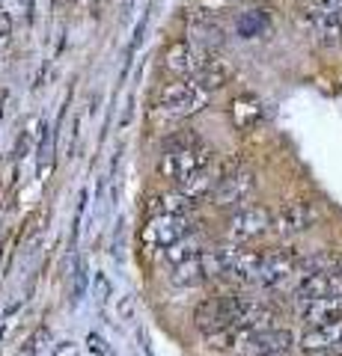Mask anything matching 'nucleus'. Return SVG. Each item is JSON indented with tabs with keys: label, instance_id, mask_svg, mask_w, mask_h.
Listing matches in <instances>:
<instances>
[{
	"label": "nucleus",
	"instance_id": "nucleus-2",
	"mask_svg": "<svg viewBox=\"0 0 342 356\" xmlns=\"http://www.w3.org/2000/svg\"><path fill=\"white\" fill-rule=\"evenodd\" d=\"M191 232L194 226L187 217L158 214V217H149V222L140 229V243H143V250L158 252V250H170L176 243H182Z\"/></svg>",
	"mask_w": 342,
	"mask_h": 356
},
{
	"label": "nucleus",
	"instance_id": "nucleus-22",
	"mask_svg": "<svg viewBox=\"0 0 342 356\" xmlns=\"http://www.w3.org/2000/svg\"><path fill=\"white\" fill-rule=\"evenodd\" d=\"M84 344H86V350H90V356H116L114 344H110L102 332H86Z\"/></svg>",
	"mask_w": 342,
	"mask_h": 356
},
{
	"label": "nucleus",
	"instance_id": "nucleus-4",
	"mask_svg": "<svg viewBox=\"0 0 342 356\" xmlns=\"http://www.w3.org/2000/svg\"><path fill=\"white\" fill-rule=\"evenodd\" d=\"M292 332L283 327H265V330H238L235 348L241 356H283L292 348Z\"/></svg>",
	"mask_w": 342,
	"mask_h": 356
},
{
	"label": "nucleus",
	"instance_id": "nucleus-11",
	"mask_svg": "<svg viewBox=\"0 0 342 356\" xmlns=\"http://www.w3.org/2000/svg\"><path fill=\"white\" fill-rule=\"evenodd\" d=\"M301 348L304 350H334L342 353V321H330L322 327H310L301 336Z\"/></svg>",
	"mask_w": 342,
	"mask_h": 356
},
{
	"label": "nucleus",
	"instance_id": "nucleus-19",
	"mask_svg": "<svg viewBox=\"0 0 342 356\" xmlns=\"http://www.w3.org/2000/svg\"><path fill=\"white\" fill-rule=\"evenodd\" d=\"M39 131H42V119L30 116L24 131H21V137L15 140V161H24L30 149H36V140H39Z\"/></svg>",
	"mask_w": 342,
	"mask_h": 356
},
{
	"label": "nucleus",
	"instance_id": "nucleus-14",
	"mask_svg": "<svg viewBox=\"0 0 342 356\" xmlns=\"http://www.w3.org/2000/svg\"><path fill=\"white\" fill-rule=\"evenodd\" d=\"M336 294V282L334 273H313V276H301V282L295 288L297 303H313L322 297H334Z\"/></svg>",
	"mask_w": 342,
	"mask_h": 356
},
{
	"label": "nucleus",
	"instance_id": "nucleus-24",
	"mask_svg": "<svg viewBox=\"0 0 342 356\" xmlns=\"http://www.w3.org/2000/svg\"><path fill=\"white\" fill-rule=\"evenodd\" d=\"M9 42H13V15L0 3V48H6Z\"/></svg>",
	"mask_w": 342,
	"mask_h": 356
},
{
	"label": "nucleus",
	"instance_id": "nucleus-23",
	"mask_svg": "<svg viewBox=\"0 0 342 356\" xmlns=\"http://www.w3.org/2000/svg\"><path fill=\"white\" fill-rule=\"evenodd\" d=\"M93 285H95V303L104 309V306L110 303V297H114V288H110V280H107L104 273H95V282H93Z\"/></svg>",
	"mask_w": 342,
	"mask_h": 356
},
{
	"label": "nucleus",
	"instance_id": "nucleus-9",
	"mask_svg": "<svg viewBox=\"0 0 342 356\" xmlns=\"http://www.w3.org/2000/svg\"><path fill=\"white\" fill-rule=\"evenodd\" d=\"M208 54H203L191 39H176L170 42L167 54H164V65H167V72H173L176 77H194L196 69L205 63Z\"/></svg>",
	"mask_w": 342,
	"mask_h": 356
},
{
	"label": "nucleus",
	"instance_id": "nucleus-20",
	"mask_svg": "<svg viewBox=\"0 0 342 356\" xmlns=\"http://www.w3.org/2000/svg\"><path fill=\"white\" fill-rule=\"evenodd\" d=\"M265 27H268V15H265L262 9H256V13H244V15L238 18V24H235L238 36H244V39H256V36H262Z\"/></svg>",
	"mask_w": 342,
	"mask_h": 356
},
{
	"label": "nucleus",
	"instance_id": "nucleus-8",
	"mask_svg": "<svg viewBox=\"0 0 342 356\" xmlns=\"http://www.w3.org/2000/svg\"><path fill=\"white\" fill-rule=\"evenodd\" d=\"M316 222V211L310 202H304V199H292V202H286L277 217L271 220V229L277 232L280 238H292V235H301Z\"/></svg>",
	"mask_w": 342,
	"mask_h": 356
},
{
	"label": "nucleus",
	"instance_id": "nucleus-28",
	"mask_svg": "<svg viewBox=\"0 0 342 356\" xmlns=\"http://www.w3.org/2000/svg\"><path fill=\"white\" fill-rule=\"evenodd\" d=\"M0 116H3V107H0Z\"/></svg>",
	"mask_w": 342,
	"mask_h": 356
},
{
	"label": "nucleus",
	"instance_id": "nucleus-21",
	"mask_svg": "<svg viewBox=\"0 0 342 356\" xmlns=\"http://www.w3.org/2000/svg\"><path fill=\"white\" fill-rule=\"evenodd\" d=\"M86 202H90V191H86V187H81V193H78V208H75V220H72V250L78 247V235H81V226H84Z\"/></svg>",
	"mask_w": 342,
	"mask_h": 356
},
{
	"label": "nucleus",
	"instance_id": "nucleus-6",
	"mask_svg": "<svg viewBox=\"0 0 342 356\" xmlns=\"http://www.w3.org/2000/svg\"><path fill=\"white\" fill-rule=\"evenodd\" d=\"M268 229H271V214L265 208H259V205L238 208L235 214L226 220V235H229V241H235V243L256 241Z\"/></svg>",
	"mask_w": 342,
	"mask_h": 356
},
{
	"label": "nucleus",
	"instance_id": "nucleus-26",
	"mask_svg": "<svg viewBox=\"0 0 342 356\" xmlns=\"http://www.w3.org/2000/svg\"><path fill=\"white\" fill-rule=\"evenodd\" d=\"M51 356H81V348L75 341H60L57 348H54Z\"/></svg>",
	"mask_w": 342,
	"mask_h": 356
},
{
	"label": "nucleus",
	"instance_id": "nucleus-7",
	"mask_svg": "<svg viewBox=\"0 0 342 356\" xmlns=\"http://www.w3.org/2000/svg\"><path fill=\"white\" fill-rule=\"evenodd\" d=\"M297 252L295 250H271L262 252V267H259V280L256 285L262 288H280L289 276L297 273Z\"/></svg>",
	"mask_w": 342,
	"mask_h": 356
},
{
	"label": "nucleus",
	"instance_id": "nucleus-5",
	"mask_svg": "<svg viewBox=\"0 0 342 356\" xmlns=\"http://www.w3.org/2000/svg\"><path fill=\"white\" fill-rule=\"evenodd\" d=\"M253 191H256V175L241 166L235 172L220 175L208 199H212V205H217V208H241L253 196Z\"/></svg>",
	"mask_w": 342,
	"mask_h": 356
},
{
	"label": "nucleus",
	"instance_id": "nucleus-17",
	"mask_svg": "<svg viewBox=\"0 0 342 356\" xmlns=\"http://www.w3.org/2000/svg\"><path fill=\"white\" fill-rule=\"evenodd\" d=\"M233 122H235L241 131L259 125V122H262V104H259V98L250 95V92L238 95L235 102H233Z\"/></svg>",
	"mask_w": 342,
	"mask_h": 356
},
{
	"label": "nucleus",
	"instance_id": "nucleus-10",
	"mask_svg": "<svg viewBox=\"0 0 342 356\" xmlns=\"http://www.w3.org/2000/svg\"><path fill=\"white\" fill-rule=\"evenodd\" d=\"M306 21H310V30L318 44H325V48H339L342 44V18L334 9L318 3L306 13Z\"/></svg>",
	"mask_w": 342,
	"mask_h": 356
},
{
	"label": "nucleus",
	"instance_id": "nucleus-18",
	"mask_svg": "<svg viewBox=\"0 0 342 356\" xmlns=\"http://www.w3.org/2000/svg\"><path fill=\"white\" fill-rule=\"evenodd\" d=\"M90 294V264H86V259H81V255H75L72 261V309H78L84 303V297Z\"/></svg>",
	"mask_w": 342,
	"mask_h": 356
},
{
	"label": "nucleus",
	"instance_id": "nucleus-12",
	"mask_svg": "<svg viewBox=\"0 0 342 356\" xmlns=\"http://www.w3.org/2000/svg\"><path fill=\"white\" fill-rule=\"evenodd\" d=\"M229 77H233V65H229L226 60L215 57V54H208L205 63L196 69V74L191 77V81L203 89V92H215V89H224L229 83Z\"/></svg>",
	"mask_w": 342,
	"mask_h": 356
},
{
	"label": "nucleus",
	"instance_id": "nucleus-25",
	"mask_svg": "<svg viewBox=\"0 0 342 356\" xmlns=\"http://www.w3.org/2000/svg\"><path fill=\"white\" fill-rule=\"evenodd\" d=\"M116 312H119V318H123V321H134V315H137V303H134V297L125 294L123 300H119Z\"/></svg>",
	"mask_w": 342,
	"mask_h": 356
},
{
	"label": "nucleus",
	"instance_id": "nucleus-1",
	"mask_svg": "<svg viewBox=\"0 0 342 356\" xmlns=\"http://www.w3.org/2000/svg\"><path fill=\"white\" fill-rule=\"evenodd\" d=\"M215 161V152L196 137V134H179L164 146V158L158 161V172L170 178L179 187L194 181L196 175L208 172V166Z\"/></svg>",
	"mask_w": 342,
	"mask_h": 356
},
{
	"label": "nucleus",
	"instance_id": "nucleus-27",
	"mask_svg": "<svg viewBox=\"0 0 342 356\" xmlns=\"http://www.w3.org/2000/svg\"><path fill=\"white\" fill-rule=\"evenodd\" d=\"M131 113H134V95H128V102H125V113H123V119H119V128H128Z\"/></svg>",
	"mask_w": 342,
	"mask_h": 356
},
{
	"label": "nucleus",
	"instance_id": "nucleus-13",
	"mask_svg": "<svg viewBox=\"0 0 342 356\" xmlns=\"http://www.w3.org/2000/svg\"><path fill=\"white\" fill-rule=\"evenodd\" d=\"M301 318H304V324H310V327L342 321V294L313 300V303H301Z\"/></svg>",
	"mask_w": 342,
	"mask_h": 356
},
{
	"label": "nucleus",
	"instance_id": "nucleus-3",
	"mask_svg": "<svg viewBox=\"0 0 342 356\" xmlns=\"http://www.w3.org/2000/svg\"><path fill=\"white\" fill-rule=\"evenodd\" d=\"M205 98H208V92H203L191 77H179L176 83H167L161 89L158 107L173 119H185V116L200 113V110L205 107Z\"/></svg>",
	"mask_w": 342,
	"mask_h": 356
},
{
	"label": "nucleus",
	"instance_id": "nucleus-15",
	"mask_svg": "<svg viewBox=\"0 0 342 356\" xmlns=\"http://www.w3.org/2000/svg\"><path fill=\"white\" fill-rule=\"evenodd\" d=\"M205 280H208V276H205V264H203V250L194 252V255H187V259L179 261V264H173L170 282L176 288H196V285H203Z\"/></svg>",
	"mask_w": 342,
	"mask_h": 356
},
{
	"label": "nucleus",
	"instance_id": "nucleus-16",
	"mask_svg": "<svg viewBox=\"0 0 342 356\" xmlns=\"http://www.w3.org/2000/svg\"><path fill=\"white\" fill-rule=\"evenodd\" d=\"M187 33H191L187 39H191L203 54H215L220 44H224V30H220L215 21H208V18H194Z\"/></svg>",
	"mask_w": 342,
	"mask_h": 356
}]
</instances>
